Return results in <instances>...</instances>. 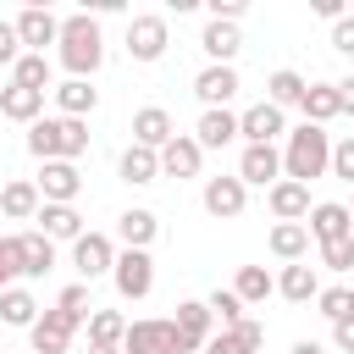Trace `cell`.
Instances as JSON below:
<instances>
[{"label": "cell", "mask_w": 354, "mask_h": 354, "mask_svg": "<svg viewBox=\"0 0 354 354\" xmlns=\"http://www.w3.org/2000/svg\"><path fill=\"white\" fill-rule=\"evenodd\" d=\"M61 66L72 72V77H94L100 72V61H105V39H100V22L88 17V11H72V17H61Z\"/></svg>", "instance_id": "obj_1"}, {"label": "cell", "mask_w": 354, "mask_h": 354, "mask_svg": "<svg viewBox=\"0 0 354 354\" xmlns=\"http://www.w3.org/2000/svg\"><path fill=\"white\" fill-rule=\"evenodd\" d=\"M205 310H210V321H221V332H227V326H238V321H243V299H238V293H232V288H216V293H210V299H205Z\"/></svg>", "instance_id": "obj_36"}, {"label": "cell", "mask_w": 354, "mask_h": 354, "mask_svg": "<svg viewBox=\"0 0 354 354\" xmlns=\"http://www.w3.org/2000/svg\"><path fill=\"white\" fill-rule=\"evenodd\" d=\"M326 166H332V133L315 122H299L288 133V149H282V177L310 188V177H326Z\"/></svg>", "instance_id": "obj_2"}, {"label": "cell", "mask_w": 354, "mask_h": 354, "mask_svg": "<svg viewBox=\"0 0 354 354\" xmlns=\"http://www.w3.org/2000/svg\"><path fill=\"white\" fill-rule=\"evenodd\" d=\"M11 83H22V88H39V94H44V88H50V61L22 50V55H17V66H11Z\"/></svg>", "instance_id": "obj_35"}, {"label": "cell", "mask_w": 354, "mask_h": 354, "mask_svg": "<svg viewBox=\"0 0 354 354\" xmlns=\"http://www.w3.org/2000/svg\"><path fill=\"white\" fill-rule=\"evenodd\" d=\"M55 105H61V116H72V122H83L94 105H100V88H88L83 77H66L61 88H55Z\"/></svg>", "instance_id": "obj_27"}, {"label": "cell", "mask_w": 354, "mask_h": 354, "mask_svg": "<svg viewBox=\"0 0 354 354\" xmlns=\"http://www.w3.org/2000/svg\"><path fill=\"white\" fill-rule=\"evenodd\" d=\"M282 133H288V122H282V111H277V105H266V100H260V105H249V111L238 116V138H249V144H277Z\"/></svg>", "instance_id": "obj_15"}, {"label": "cell", "mask_w": 354, "mask_h": 354, "mask_svg": "<svg viewBox=\"0 0 354 354\" xmlns=\"http://www.w3.org/2000/svg\"><path fill=\"white\" fill-rule=\"evenodd\" d=\"M72 332H77V315L44 310V315L28 326V343H33V354H66V348H72Z\"/></svg>", "instance_id": "obj_8"}, {"label": "cell", "mask_w": 354, "mask_h": 354, "mask_svg": "<svg viewBox=\"0 0 354 354\" xmlns=\"http://www.w3.org/2000/svg\"><path fill=\"white\" fill-rule=\"evenodd\" d=\"M332 50H337V55H354V22H348V17L332 22Z\"/></svg>", "instance_id": "obj_45"}, {"label": "cell", "mask_w": 354, "mask_h": 354, "mask_svg": "<svg viewBox=\"0 0 354 354\" xmlns=\"http://www.w3.org/2000/svg\"><path fill=\"white\" fill-rule=\"evenodd\" d=\"M199 166H205V149H199L188 133H177V138L160 149V177H199Z\"/></svg>", "instance_id": "obj_16"}, {"label": "cell", "mask_w": 354, "mask_h": 354, "mask_svg": "<svg viewBox=\"0 0 354 354\" xmlns=\"http://www.w3.org/2000/svg\"><path fill=\"white\" fill-rule=\"evenodd\" d=\"M0 88H6V83H0Z\"/></svg>", "instance_id": "obj_54"}, {"label": "cell", "mask_w": 354, "mask_h": 354, "mask_svg": "<svg viewBox=\"0 0 354 354\" xmlns=\"http://www.w3.org/2000/svg\"><path fill=\"white\" fill-rule=\"evenodd\" d=\"M205 210L216 216V221H238L243 216V205H249V188L238 183V177H205Z\"/></svg>", "instance_id": "obj_11"}, {"label": "cell", "mask_w": 354, "mask_h": 354, "mask_svg": "<svg viewBox=\"0 0 354 354\" xmlns=\"http://www.w3.org/2000/svg\"><path fill=\"white\" fill-rule=\"evenodd\" d=\"M348 216H354V205H348Z\"/></svg>", "instance_id": "obj_53"}, {"label": "cell", "mask_w": 354, "mask_h": 354, "mask_svg": "<svg viewBox=\"0 0 354 354\" xmlns=\"http://www.w3.org/2000/svg\"><path fill=\"white\" fill-rule=\"evenodd\" d=\"M199 50L210 55V66H232V55L243 50V39H238V28H232V22H205Z\"/></svg>", "instance_id": "obj_19"}, {"label": "cell", "mask_w": 354, "mask_h": 354, "mask_svg": "<svg viewBox=\"0 0 354 354\" xmlns=\"http://www.w3.org/2000/svg\"><path fill=\"white\" fill-rule=\"evenodd\" d=\"M166 44H171L166 17L144 11V17H133V22H127V55H133V61H160V55H166Z\"/></svg>", "instance_id": "obj_5"}, {"label": "cell", "mask_w": 354, "mask_h": 354, "mask_svg": "<svg viewBox=\"0 0 354 354\" xmlns=\"http://www.w3.org/2000/svg\"><path fill=\"white\" fill-rule=\"evenodd\" d=\"M127 315L122 310H88V348H122Z\"/></svg>", "instance_id": "obj_25"}, {"label": "cell", "mask_w": 354, "mask_h": 354, "mask_svg": "<svg viewBox=\"0 0 354 354\" xmlns=\"http://www.w3.org/2000/svg\"><path fill=\"white\" fill-rule=\"evenodd\" d=\"M277 293H282V299H293V304H310V299L321 293V277H315V266H304V260L282 266V277H277Z\"/></svg>", "instance_id": "obj_23"}, {"label": "cell", "mask_w": 354, "mask_h": 354, "mask_svg": "<svg viewBox=\"0 0 354 354\" xmlns=\"http://www.w3.org/2000/svg\"><path fill=\"white\" fill-rule=\"evenodd\" d=\"M72 266H77V277H83V282L111 277V266H116V243H111L105 232H83V238L72 243Z\"/></svg>", "instance_id": "obj_9"}, {"label": "cell", "mask_w": 354, "mask_h": 354, "mask_svg": "<svg viewBox=\"0 0 354 354\" xmlns=\"http://www.w3.org/2000/svg\"><path fill=\"white\" fill-rule=\"evenodd\" d=\"M271 254L288 260V266L304 260V254H310V232H304V221H277V227H271Z\"/></svg>", "instance_id": "obj_29"}, {"label": "cell", "mask_w": 354, "mask_h": 354, "mask_svg": "<svg viewBox=\"0 0 354 354\" xmlns=\"http://www.w3.org/2000/svg\"><path fill=\"white\" fill-rule=\"evenodd\" d=\"M299 111H304V122H315V127H326L332 116H343V105H337V83H310L304 100H299Z\"/></svg>", "instance_id": "obj_24"}, {"label": "cell", "mask_w": 354, "mask_h": 354, "mask_svg": "<svg viewBox=\"0 0 354 354\" xmlns=\"http://www.w3.org/2000/svg\"><path fill=\"white\" fill-rule=\"evenodd\" d=\"M116 171H122V183H155V177H160V155H155V149L127 144V149H122V160H116Z\"/></svg>", "instance_id": "obj_32"}, {"label": "cell", "mask_w": 354, "mask_h": 354, "mask_svg": "<svg viewBox=\"0 0 354 354\" xmlns=\"http://www.w3.org/2000/svg\"><path fill=\"white\" fill-rule=\"evenodd\" d=\"M17 277H22V243L17 238H0V293L17 288Z\"/></svg>", "instance_id": "obj_38"}, {"label": "cell", "mask_w": 354, "mask_h": 354, "mask_svg": "<svg viewBox=\"0 0 354 354\" xmlns=\"http://www.w3.org/2000/svg\"><path fill=\"white\" fill-rule=\"evenodd\" d=\"M266 205H271V216H277V221H304V216H310V188L282 177V183H271V188H266Z\"/></svg>", "instance_id": "obj_17"}, {"label": "cell", "mask_w": 354, "mask_h": 354, "mask_svg": "<svg viewBox=\"0 0 354 354\" xmlns=\"http://www.w3.org/2000/svg\"><path fill=\"white\" fill-rule=\"evenodd\" d=\"M321 266H326V271H354V238L321 243Z\"/></svg>", "instance_id": "obj_40"}, {"label": "cell", "mask_w": 354, "mask_h": 354, "mask_svg": "<svg viewBox=\"0 0 354 354\" xmlns=\"http://www.w3.org/2000/svg\"><path fill=\"white\" fill-rule=\"evenodd\" d=\"M28 149L39 160H77L88 149V122H72V116H39L28 127Z\"/></svg>", "instance_id": "obj_3"}, {"label": "cell", "mask_w": 354, "mask_h": 354, "mask_svg": "<svg viewBox=\"0 0 354 354\" xmlns=\"http://www.w3.org/2000/svg\"><path fill=\"white\" fill-rule=\"evenodd\" d=\"M111 282H116L122 299H149V288H155V260H149V249H122L116 266H111Z\"/></svg>", "instance_id": "obj_4"}, {"label": "cell", "mask_w": 354, "mask_h": 354, "mask_svg": "<svg viewBox=\"0 0 354 354\" xmlns=\"http://www.w3.org/2000/svg\"><path fill=\"white\" fill-rule=\"evenodd\" d=\"M55 310H66V315H77V321H83V310H88V282H72V288H61Z\"/></svg>", "instance_id": "obj_42"}, {"label": "cell", "mask_w": 354, "mask_h": 354, "mask_svg": "<svg viewBox=\"0 0 354 354\" xmlns=\"http://www.w3.org/2000/svg\"><path fill=\"white\" fill-rule=\"evenodd\" d=\"M293 354H326V348H321L315 337H304V343H293Z\"/></svg>", "instance_id": "obj_50"}, {"label": "cell", "mask_w": 354, "mask_h": 354, "mask_svg": "<svg viewBox=\"0 0 354 354\" xmlns=\"http://www.w3.org/2000/svg\"><path fill=\"white\" fill-rule=\"evenodd\" d=\"M227 337H232L243 354H260V348H266V326H260V321H238V326H227Z\"/></svg>", "instance_id": "obj_39"}, {"label": "cell", "mask_w": 354, "mask_h": 354, "mask_svg": "<svg viewBox=\"0 0 354 354\" xmlns=\"http://www.w3.org/2000/svg\"><path fill=\"white\" fill-rule=\"evenodd\" d=\"M304 232H310L315 243H337V238H354V216H348V205L326 199V205H310Z\"/></svg>", "instance_id": "obj_12"}, {"label": "cell", "mask_w": 354, "mask_h": 354, "mask_svg": "<svg viewBox=\"0 0 354 354\" xmlns=\"http://www.w3.org/2000/svg\"><path fill=\"white\" fill-rule=\"evenodd\" d=\"M205 354H243V348H238V343H232V337H227V332H216V337H210V343H205Z\"/></svg>", "instance_id": "obj_48"}, {"label": "cell", "mask_w": 354, "mask_h": 354, "mask_svg": "<svg viewBox=\"0 0 354 354\" xmlns=\"http://www.w3.org/2000/svg\"><path fill=\"white\" fill-rule=\"evenodd\" d=\"M116 232H122L127 249H149L155 232H160V221H155V210H122L116 216Z\"/></svg>", "instance_id": "obj_28"}, {"label": "cell", "mask_w": 354, "mask_h": 354, "mask_svg": "<svg viewBox=\"0 0 354 354\" xmlns=\"http://www.w3.org/2000/svg\"><path fill=\"white\" fill-rule=\"evenodd\" d=\"M88 354H122V348H88Z\"/></svg>", "instance_id": "obj_51"}, {"label": "cell", "mask_w": 354, "mask_h": 354, "mask_svg": "<svg viewBox=\"0 0 354 354\" xmlns=\"http://www.w3.org/2000/svg\"><path fill=\"white\" fill-rule=\"evenodd\" d=\"M238 183H243V188H271V183H282V155H277V144H243V155H238Z\"/></svg>", "instance_id": "obj_6"}, {"label": "cell", "mask_w": 354, "mask_h": 354, "mask_svg": "<svg viewBox=\"0 0 354 354\" xmlns=\"http://www.w3.org/2000/svg\"><path fill=\"white\" fill-rule=\"evenodd\" d=\"M232 138H238V116H232L227 105H221V111H205L199 127H194V144H199V149H227Z\"/></svg>", "instance_id": "obj_20"}, {"label": "cell", "mask_w": 354, "mask_h": 354, "mask_svg": "<svg viewBox=\"0 0 354 354\" xmlns=\"http://www.w3.org/2000/svg\"><path fill=\"white\" fill-rule=\"evenodd\" d=\"M33 188H39L44 205H72V199L83 194V171H77L72 160H44V171L33 177Z\"/></svg>", "instance_id": "obj_7"}, {"label": "cell", "mask_w": 354, "mask_h": 354, "mask_svg": "<svg viewBox=\"0 0 354 354\" xmlns=\"http://www.w3.org/2000/svg\"><path fill=\"white\" fill-rule=\"evenodd\" d=\"M315 304H321L326 321H348V315H354V288H321Z\"/></svg>", "instance_id": "obj_37"}, {"label": "cell", "mask_w": 354, "mask_h": 354, "mask_svg": "<svg viewBox=\"0 0 354 354\" xmlns=\"http://www.w3.org/2000/svg\"><path fill=\"white\" fill-rule=\"evenodd\" d=\"M39 205H44V199H39V188H33L28 177H17V183H6V188H0V210H6L11 221H33V216H39Z\"/></svg>", "instance_id": "obj_26"}, {"label": "cell", "mask_w": 354, "mask_h": 354, "mask_svg": "<svg viewBox=\"0 0 354 354\" xmlns=\"http://www.w3.org/2000/svg\"><path fill=\"white\" fill-rule=\"evenodd\" d=\"M348 22H354V11H348Z\"/></svg>", "instance_id": "obj_52"}, {"label": "cell", "mask_w": 354, "mask_h": 354, "mask_svg": "<svg viewBox=\"0 0 354 354\" xmlns=\"http://www.w3.org/2000/svg\"><path fill=\"white\" fill-rule=\"evenodd\" d=\"M17 55H22V39H17V22H6V17H0V66H17Z\"/></svg>", "instance_id": "obj_43"}, {"label": "cell", "mask_w": 354, "mask_h": 354, "mask_svg": "<svg viewBox=\"0 0 354 354\" xmlns=\"http://www.w3.org/2000/svg\"><path fill=\"white\" fill-rule=\"evenodd\" d=\"M243 11H249L243 0H210V22H232V28H238V17H243Z\"/></svg>", "instance_id": "obj_44"}, {"label": "cell", "mask_w": 354, "mask_h": 354, "mask_svg": "<svg viewBox=\"0 0 354 354\" xmlns=\"http://www.w3.org/2000/svg\"><path fill=\"white\" fill-rule=\"evenodd\" d=\"M232 293H238L243 304H266V299L277 293V277H271L266 266H238V277H232Z\"/></svg>", "instance_id": "obj_30"}, {"label": "cell", "mask_w": 354, "mask_h": 354, "mask_svg": "<svg viewBox=\"0 0 354 354\" xmlns=\"http://www.w3.org/2000/svg\"><path fill=\"white\" fill-rule=\"evenodd\" d=\"M177 138V127H171V111H160V105H144V111H133V144L138 149H166Z\"/></svg>", "instance_id": "obj_14"}, {"label": "cell", "mask_w": 354, "mask_h": 354, "mask_svg": "<svg viewBox=\"0 0 354 354\" xmlns=\"http://www.w3.org/2000/svg\"><path fill=\"white\" fill-rule=\"evenodd\" d=\"M39 111H44V94L39 88H22V83H6L0 88V116H11V122H39Z\"/></svg>", "instance_id": "obj_21"}, {"label": "cell", "mask_w": 354, "mask_h": 354, "mask_svg": "<svg viewBox=\"0 0 354 354\" xmlns=\"http://www.w3.org/2000/svg\"><path fill=\"white\" fill-rule=\"evenodd\" d=\"M17 39L28 44V55H44V44L61 39V17L44 6H28V11H17Z\"/></svg>", "instance_id": "obj_13"}, {"label": "cell", "mask_w": 354, "mask_h": 354, "mask_svg": "<svg viewBox=\"0 0 354 354\" xmlns=\"http://www.w3.org/2000/svg\"><path fill=\"white\" fill-rule=\"evenodd\" d=\"M304 88H310V83H304L293 66H282V72H271V77H266V105L288 111V105H299V100H304Z\"/></svg>", "instance_id": "obj_31"}, {"label": "cell", "mask_w": 354, "mask_h": 354, "mask_svg": "<svg viewBox=\"0 0 354 354\" xmlns=\"http://www.w3.org/2000/svg\"><path fill=\"white\" fill-rule=\"evenodd\" d=\"M0 321H6V326H33V321H39V299H33L28 288H6V293H0Z\"/></svg>", "instance_id": "obj_34"}, {"label": "cell", "mask_w": 354, "mask_h": 354, "mask_svg": "<svg viewBox=\"0 0 354 354\" xmlns=\"http://www.w3.org/2000/svg\"><path fill=\"white\" fill-rule=\"evenodd\" d=\"M194 94L205 100V111H221V105L238 94V72H232V66H205V72L194 77Z\"/></svg>", "instance_id": "obj_18"}, {"label": "cell", "mask_w": 354, "mask_h": 354, "mask_svg": "<svg viewBox=\"0 0 354 354\" xmlns=\"http://www.w3.org/2000/svg\"><path fill=\"white\" fill-rule=\"evenodd\" d=\"M315 17H326V22H343V17H348V6H343V0H315Z\"/></svg>", "instance_id": "obj_47"}, {"label": "cell", "mask_w": 354, "mask_h": 354, "mask_svg": "<svg viewBox=\"0 0 354 354\" xmlns=\"http://www.w3.org/2000/svg\"><path fill=\"white\" fill-rule=\"evenodd\" d=\"M17 243H22V277H44L55 266V243L44 232H17Z\"/></svg>", "instance_id": "obj_33"}, {"label": "cell", "mask_w": 354, "mask_h": 354, "mask_svg": "<svg viewBox=\"0 0 354 354\" xmlns=\"http://www.w3.org/2000/svg\"><path fill=\"white\" fill-rule=\"evenodd\" d=\"M33 221H39V232H44L50 243H55V238H72V243L83 238V216H77L72 205H39Z\"/></svg>", "instance_id": "obj_22"}, {"label": "cell", "mask_w": 354, "mask_h": 354, "mask_svg": "<svg viewBox=\"0 0 354 354\" xmlns=\"http://www.w3.org/2000/svg\"><path fill=\"white\" fill-rule=\"evenodd\" d=\"M337 105L354 116V77H343V83H337Z\"/></svg>", "instance_id": "obj_49"}, {"label": "cell", "mask_w": 354, "mask_h": 354, "mask_svg": "<svg viewBox=\"0 0 354 354\" xmlns=\"http://www.w3.org/2000/svg\"><path fill=\"white\" fill-rule=\"evenodd\" d=\"M332 343H337L343 354H354V315H348V321H332Z\"/></svg>", "instance_id": "obj_46"}, {"label": "cell", "mask_w": 354, "mask_h": 354, "mask_svg": "<svg viewBox=\"0 0 354 354\" xmlns=\"http://www.w3.org/2000/svg\"><path fill=\"white\" fill-rule=\"evenodd\" d=\"M122 354H177V326L171 321H127Z\"/></svg>", "instance_id": "obj_10"}, {"label": "cell", "mask_w": 354, "mask_h": 354, "mask_svg": "<svg viewBox=\"0 0 354 354\" xmlns=\"http://www.w3.org/2000/svg\"><path fill=\"white\" fill-rule=\"evenodd\" d=\"M326 171H332V177H343V183H354V133L332 144V166H326Z\"/></svg>", "instance_id": "obj_41"}]
</instances>
